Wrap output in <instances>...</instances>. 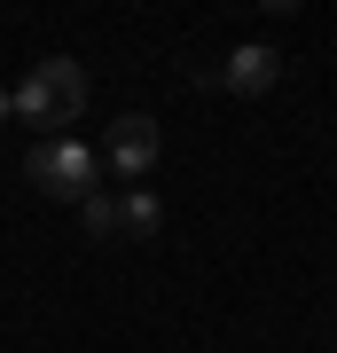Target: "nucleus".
I'll return each instance as SVG.
<instances>
[{
	"label": "nucleus",
	"instance_id": "4",
	"mask_svg": "<svg viewBox=\"0 0 337 353\" xmlns=\"http://www.w3.org/2000/svg\"><path fill=\"white\" fill-rule=\"evenodd\" d=\"M227 94H275V79H283V55L275 48H259V39H243L236 55H227V63L212 71Z\"/></svg>",
	"mask_w": 337,
	"mask_h": 353
},
{
	"label": "nucleus",
	"instance_id": "2",
	"mask_svg": "<svg viewBox=\"0 0 337 353\" xmlns=\"http://www.w3.org/2000/svg\"><path fill=\"white\" fill-rule=\"evenodd\" d=\"M32 181H39L48 196H63V204H87V196L102 189V157H94L79 134H48V141L32 150Z\"/></svg>",
	"mask_w": 337,
	"mask_h": 353
},
{
	"label": "nucleus",
	"instance_id": "6",
	"mask_svg": "<svg viewBox=\"0 0 337 353\" xmlns=\"http://www.w3.org/2000/svg\"><path fill=\"white\" fill-rule=\"evenodd\" d=\"M79 220H87L94 243H118V189H94L87 204H79Z\"/></svg>",
	"mask_w": 337,
	"mask_h": 353
},
{
	"label": "nucleus",
	"instance_id": "3",
	"mask_svg": "<svg viewBox=\"0 0 337 353\" xmlns=\"http://www.w3.org/2000/svg\"><path fill=\"white\" fill-rule=\"evenodd\" d=\"M157 150H165L157 118L125 110L118 126H110V150H102V173H118V181H150V165H157Z\"/></svg>",
	"mask_w": 337,
	"mask_h": 353
},
{
	"label": "nucleus",
	"instance_id": "7",
	"mask_svg": "<svg viewBox=\"0 0 337 353\" xmlns=\"http://www.w3.org/2000/svg\"><path fill=\"white\" fill-rule=\"evenodd\" d=\"M8 118H16V110H8V87H0V126H8Z\"/></svg>",
	"mask_w": 337,
	"mask_h": 353
},
{
	"label": "nucleus",
	"instance_id": "1",
	"mask_svg": "<svg viewBox=\"0 0 337 353\" xmlns=\"http://www.w3.org/2000/svg\"><path fill=\"white\" fill-rule=\"evenodd\" d=\"M8 110L24 118V126H71V118H87V63H71V55L32 63L8 87Z\"/></svg>",
	"mask_w": 337,
	"mask_h": 353
},
{
	"label": "nucleus",
	"instance_id": "5",
	"mask_svg": "<svg viewBox=\"0 0 337 353\" xmlns=\"http://www.w3.org/2000/svg\"><path fill=\"white\" fill-rule=\"evenodd\" d=\"M157 228H165L157 189H118V236H157Z\"/></svg>",
	"mask_w": 337,
	"mask_h": 353
}]
</instances>
